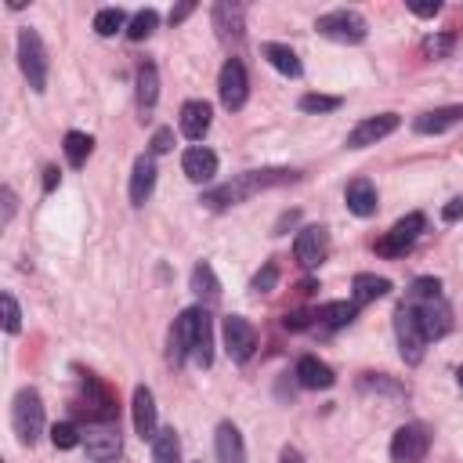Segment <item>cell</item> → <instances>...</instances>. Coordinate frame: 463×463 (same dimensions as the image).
<instances>
[{"instance_id": "e575fe53", "label": "cell", "mask_w": 463, "mask_h": 463, "mask_svg": "<svg viewBox=\"0 0 463 463\" xmlns=\"http://www.w3.org/2000/svg\"><path fill=\"white\" fill-rule=\"evenodd\" d=\"M276 283H279V265H276V261H268V265L254 276V294H272V290H276Z\"/></svg>"}, {"instance_id": "ee69618b", "label": "cell", "mask_w": 463, "mask_h": 463, "mask_svg": "<svg viewBox=\"0 0 463 463\" xmlns=\"http://www.w3.org/2000/svg\"><path fill=\"white\" fill-rule=\"evenodd\" d=\"M192 12H195V5H177V8H174V12H170V23H174V26H177V23H185V19H188V15H192Z\"/></svg>"}, {"instance_id": "836d02e7", "label": "cell", "mask_w": 463, "mask_h": 463, "mask_svg": "<svg viewBox=\"0 0 463 463\" xmlns=\"http://www.w3.org/2000/svg\"><path fill=\"white\" fill-rule=\"evenodd\" d=\"M340 109V98H330V95H304L301 98V113H333Z\"/></svg>"}, {"instance_id": "ffe728a7", "label": "cell", "mask_w": 463, "mask_h": 463, "mask_svg": "<svg viewBox=\"0 0 463 463\" xmlns=\"http://www.w3.org/2000/svg\"><path fill=\"white\" fill-rule=\"evenodd\" d=\"M297 380H301V387H308V391H326V387L337 384L333 369H330L322 359H315V355H304V359L297 362Z\"/></svg>"}, {"instance_id": "bcb514c9", "label": "cell", "mask_w": 463, "mask_h": 463, "mask_svg": "<svg viewBox=\"0 0 463 463\" xmlns=\"http://www.w3.org/2000/svg\"><path fill=\"white\" fill-rule=\"evenodd\" d=\"M279 463H304V456H301L294 445H286V449L279 452Z\"/></svg>"}, {"instance_id": "1f68e13d", "label": "cell", "mask_w": 463, "mask_h": 463, "mask_svg": "<svg viewBox=\"0 0 463 463\" xmlns=\"http://www.w3.org/2000/svg\"><path fill=\"white\" fill-rule=\"evenodd\" d=\"M159 26V15L152 12V8H145V12H138L134 19H131V26H127V37L131 41H145V37H152V30Z\"/></svg>"}, {"instance_id": "4fadbf2b", "label": "cell", "mask_w": 463, "mask_h": 463, "mask_svg": "<svg viewBox=\"0 0 463 463\" xmlns=\"http://www.w3.org/2000/svg\"><path fill=\"white\" fill-rule=\"evenodd\" d=\"M294 254H297L301 268H319V265L326 261V254H330V232H326L322 224L301 228V236H297V243H294Z\"/></svg>"}, {"instance_id": "7a4b0ae2", "label": "cell", "mask_w": 463, "mask_h": 463, "mask_svg": "<svg viewBox=\"0 0 463 463\" xmlns=\"http://www.w3.org/2000/svg\"><path fill=\"white\" fill-rule=\"evenodd\" d=\"M294 177H297L294 170H250V174H243L236 181H228V185L206 192L203 203H210V206H236L240 199H247V195H254L261 188H272V185H286Z\"/></svg>"}, {"instance_id": "b9f144b4", "label": "cell", "mask_w": 463, "mask_h": 463, "mask_svg": "<svg viewBox=\"0 0 463 463\" xmlns=\"http://www.w3.org/2000/svg\"><path fill=\"white\" fill-rule=\"evenodd\" d=\"M0 199H5V224H12V217H15V192L5 185V188H0Z\"/></svg>"}, {"instance_id": "d6986e66", "label": "cell", "mask_w": 463, "mask_h": 463, "mask_svg": "<svg viewBox=\"0 0 463 463\" xmlns=\"http://www.w3.org/2000/svg\"><path fill=\"white\" fill-rule=\"evenodd\" d=\"M152 188H156V163H152V156H138L134 170H131V203L145 206Z\"/></svg>"}, {"instance_id": "484cf974", "label": "cell", "mask_w": 463, "mask_h": 463, "mask_svg": "<svg viewBox=\"0 0 463 463\" xmlns=\"http://www.w3.org/2000/svg\"><path fill=\"white\" fill-rule=\"evenodd\" d=\"M351 290H355V304H369V301H380V297H387V294H391V279L362 272V276H355Z\"/></svg>"}, {"instance_id": "e0dca14e", "label": "cell", "mask_w": 463, "mask_h": 463, "mask_svg": "<svg viewBox=\"0 0 463 463\" xmlns=\"http://www.w3.org/2000/svg\"><path fill=\"white\" fill-rule=\"evenodd\" d=\"M213 449H217V463H247L243 434H240V427H236V423H228V420L217 427Z\"/></svg>"}, {"instance_id": "603a6c76", "label": "cell", "mask_w": 463, "mask_h": 463, "mask_svg": "<svg viewBox=\"0 0 463 463\" xmlns=\"http://www.w3.org/2000/svg\"><path fill=\"white\" fill-rule=\"evenodd\" d=\"M213 26H217L221 41H240L243 37V8L221 0V5H213Z\"/></svg>"}, {"instance_id": "60d3db41", "label": "cell", "mask_w": 463, "mask_h": 463, "mask_svg": "<svg viewBox=\"0 0 463 463\" xmlns=\"http://www.w3.org/2000/svg\"><path fill=\"white\" fill-rule=\"evenodd\" d=\"M409 12L420 15V19H434L441 12V5H438V0H427V5H409Z\"/></svg>"}, {"instance_id": "5b68a950", "label": "cell", "mask_w": 463, "mask_h": 463, "mask_svg": "<svg viewBox=\"0 0 463 463\" xmlns=\"http://www.w3.org/2000/svg\"><path fill=\"white\" fill-rule=\"evenodd\" d=\"M315 30L337 44H362L366 41V19L359 12H348V8H337V12H326L315 19Z\"/></svg>"}, {"instance_id": "d590c367", "label": "cell", "mask_w": 463, "mask_h": 463, "mask_svg": "<svg viewBox=\"0 0 463 463\" xmlns=\"http://www.w3.org/2000/svg\"><path fill=\"white\" fill-rule=\"evenodd\" d=\"M0 304H5V330H8V333H19V330H23V312H19L15 297L5 294V297H0Z\"/></svg>"}, {"instance_id": "ab89813d", "label": "cell", "mask_w": 463, "mask_h": 463, "mask_svg": "<svg viewBox=\"0 0 463 463\" xmlns=\"http://www.w3.org/2000/svg\"><path fill=\"white\" fill-rule=\"evenodd\" d=\"M459 217H463V195H456V199H449V203L441 206V221L452 224V221H459Z\"/></svg>"}, {"instance_id": "6da1fadb", "label": "cell", "mask_w": 463, "mask_h": 463, "mask_svg": "<svg viewBox=\"0 0 463 463\" xmlns=\"http://www.w3.org/2000/svg\"><path fill=\"white\" fill-rule=\"evenodd\" d=\"M185 359L203 369L213 362V330L203 308H185L170 326V366H181Z\"/></svg>"}, {"instance_id": "7402d4cb", "label": "cell", "mask_w": 463, "mask_h": 463, "mask_svg": "<svg viewBox=\"0 0 463 463\" xmlns=\"http://www.w3.org/2000/svg\"><path fill=\"white\" fill-rule=\"evenodd\" d=\"M344 203H348V210L355 217H373L377 213V188H373V181H366V177L351 181L348 192H344Z\"/></svg>"}, {"instance_id": "8d00e7d4", "label": "cell", "mask_w": 463, "mask_h": 463, "mask_svg": "<svg viewBox=\"0 0 463 463\" xmlns=\"http://www.w3.org/2000/svg\"><path fill=\"white\" fill-rule=\"evenodd\" d=\"M452 44H456V41H452L449 33H445V37H427V41H423V51L434 55V59H445V55L452 51Z\"/></svg>"}, {"instance_id": "f1b7e54d", "label": "cell", "mask_w": 463, "mask_h": 463, "mask_svg": "<svg viewBox=\"0 0 463 463\" xmlns=\"http://www.w3.org/2000/svg\"><path fill=\"white\" fill-rule=\"evenodd\" d=\"M91 149H95V138L91 134H84V131H69L66 134V159H69V167H84L87 156H91Z\"/></svg>"}, {"instance_id": "2e32d148", "label": "cell", "mask_w": 463, "mask_h": 463, "mask_svg": "<svg viewBox=\"0 0 463 463\" xmlns=\"http://www.w3.org/2000/svg\"><path fill=\"white\" fill-rule=\"evenodd\" d=\"M131 416H134V431H138V438H156L159 431H156V398H152V391L141 384V387H134V402H131Z\"/></svg>"}, {"instance_id": "9c48e42d", "label": "cell", "mask_w": 463, "mask_h": 463, "mask_svg": "<svg viewBox=\"0 0 463 463\" xmlns=\"http://www.w3.org/2000/svg\"><path fill=\"white\" fill-rule=\"evenodd\" d=\"M80 445L87 449V456L95 463H109V459L120 456V427L113 420H95V423L84 427V441Z\"/></svg>"}, {"instance_id": "8fae6325", "label": "cell", "mask_w": 463, "mask_h": 463, "mask_svg": "<svg viewBox=\"0 0 463 463\" xmlns=\"http://www.w3.org/2000/svg\"><path fill=\"white\" fill-rule=\"evenodd\" d=\"M423 224H427V217H423V213H405V217L387 232V236L377 243V254H384V258H402V254L420 240Z\"/></svg>"}, {"instance_id": "4dcf8cb0", "label": "cell", "mask_w": 463, "mask_h": 463, "mask_svg": "<svg viewBox=\"0 0 463 463\" xmlns=\"http://www.w3.org/2000/svg\"><path fill=\"white\" fill-rule=\"evenodd\" d=\"M123 26H127V12L123 8H102L95 15V33L98 37H116Z\"/></svg>"}, {"instance_id": "3957f363", "label": "cell", "mask_w": 463, "mask_h": 463, "mask_svg": "<svg viewBox=\"0 0 463 463\" xmlns=\"http://www.w3.org/2000/svg\"><path fill=\"white\" fill-rule=\"evenodd\" d=\"M12 427L23 445H37L44 434V398L37 387H23L12 402Z\"/></svg>"}, {"instance_id": "277c9868", "label": "cell", "mask_w": 463, "mask_h": 463, "mask_svg": "<svg viewBox=\"0 0 463 463\" xmlns=\"http://www.w3.org/2000/svg\"><path fill=\"white\" fill-rule=\"evenodd\" d=\"M19 66H23V77L30 80V87L37 95L48 91V51H44V41L37 30H19Z\"/></svg>"}, {"instance_id": "f546056e", "label": "cell", "mask_w": 463, "mask_h": 463, "mask_svg": "<svg viewBox=\"0 0 463 463\" xmlns=\"http://www.w3.org/2000/svg\"><path fill=\"white\" fill-rule=\"evenodd\" d=\"M192 290H195L199 297H206V301H213V297L221 294V283H217V276H213V268H210L206 261H199V265L192 268Z\"/></svg>"}, {"instance_id": "74e56055", "label": "cell", "mask_w": 463, "mask_h": 463, "mask_svg": "<svg viewBox=\"0 0 463 463\" xmlns=\"http://www.w3.org/2000/svg\"><path fill=\"white\" fill-rule=\"evenodd\" d=\"M409 297H441V283L438 279H416Z\"/></svg>"}, {"instance_id": "cb8c5ba5", "label": "cell", "mask_w": 463, "mask_h": 463, "mask_svg": "<svg viewBox=\"0 0 463 463\" xmlns=\"http://www.w3.org/2000/svg\"><path fill=\"white\" fill-rule=\"evenodd\" d=\"M156 102H159V73H156L152 62H141V69H138V109L152 113Z\"/></svg>"}, {"instance_id": "83f0119b", "label": "cell", "mask_w": 463, "mask_h": 463, "mask_svg": "<svg viewBox=\"0 0 463 463\" xmlns=\"http://www.w3.org/2000/svg\"><path fill=\"white\" fill-rule=\"evenodd\" d=\"M355 312H359L355 301H330V304L319 308V322H326L330 330H340V326H348L355 319Z\"/></svg>"}, {"instance_id": "5bb4252c", "label": "cell", "mask_w": 463, "mask_h": 463, "mask_svg": "<svg viewBox=\"0 0 463 463\" xmlns=\"http://www.w3.org/2000/svg\"><path fill=\"white\" fill-rule=\"evenodd\" d=\"M398 123H402V116H398V113H377V116L362 120V123L348 134V149H369V145L384 141L387 134H395V131H398Z\"/></svg>"}, {"instance_id": "f6af8a7d", "label": "cell", "mask_w": 463, "mask_h": 463, "mask_svg": "<svg viewBox=\"0 0 463 463\" xmlns=\"http://www.w3.org/2000/svg\"><path fill=\"white\" fill-rule=\"evenodd\" d=\"M304 326H308V315H304V312L286 315V330H304Z\"/></svg>"}, {"instance_id": "7c38bea8", "label": "cell", "mask_w": 463, "mask_h": 463, "mask_svg": "<svg viewBox=\"0 0 463 463\" xmlns=\"http://www.w3.org/2000/svg\"><path fill=\"white\" fill-rule=\"evenodd\" d=\"M258 348V330L243 315H228L224 319V351L232 362H247Z\"/></svg>"}, {"instance_id": "52a82bcc", "label": "cell", "mask_w": 463, "mask_h": 463, "mask_svg": "<svg viewBox=\"0 0 463 463\" xmlns=\"http://www.w3.org/2000/svg\"><path fill=\"white\" fill-rule=\"evenodd\" d=\"M217 95H221V105L228 113H240L247 105V95H250V80H247V66L240 59H228L221 66V77H217Z\"/></svg>"}, {"instance_id": "f35d334b", "label": "cell", "mask_w": 463, "mask_h": 463, "mask_svg": "<svg viewBox=\"0 0 463 463\" xmlns=\"http://www.w3.org/2000/svg\"><path fill=\"white\" fill-rule=\"evenodd\" d=\"M174 149V131L170 127H159L156 134H152V152L159 156V152H170Z\"/></svg>"}, {"instance_id": "7bdbcfd3", "label": "cell", "mask_w": 463, "mask_h": 463, "mask_svg": "<svg viewBox=\"0 0 463 463\" xmlns=\"http://www.w3.org/2000/svg\"><path fill=\"white\" fill-rule=\"evenodd\" d=\"M59 181H62L59 167H48V170H44V192H55V188H59Z\"/></svg>"}, {"instance_id": "ac0fdd59", "label": "cell", "mask_w": 463, "mask_h": 463, "mask_svg": "<svg viewBox=\"0 0 463 463\" xmlns=\"http://www.w3.org/2000/svg\"><path fill=\"white\" fill-rule=\"evenodd\" d=\"M456 123H463V105H445V109H431V113L416 116L413 120V131L416 134H445Z\"/></svg>"}, {"instance_id": "44dd1931", "label": "cell", "mask_w": 463, "mask_h": 463, "mask_svg": "<svg viewBox=\"0 0 463 463\" xmlns=\"http://www.w3.org/2000/svg\"><path fill=\"white\" fill-rule=\"evenodd\" d=\"M210 105L206 102H185L181 105V134L188 141H203V134L210 131Z\"/></svg>"}, {"instance_id": "ba28073f", "label": "cell", "mask_w": 463, "mask_h": 463, "mask_svg": "<svg viewBox=\"0 0 463 463\" xmlns=\"http://www.w3.org/2000/svg\"><path fill=\"white\" fill-rule=\"evenodd\" d=\"M395 337H398L402 359H405L409 366H416V362L423 359L427 337H423V330H420V322H416V312H413L409 304H402V308L395 312Z\"/></svg>"}, {"instance_id": "30bf717a", "label": "cell", "mask_w": 463, "mask_h": 463, "mask_svg": "<svg viewBox=\"0 0 463 463\" xmlns=\"http://www.w3.org/2000/svg\"><path fill=\"white\" fill-rule=\"evenodd\" d=\"M431 449V431L423 423H405L391 438V459L395 463H423Z\"/></svg>"}, {"instance_id": "9a60e30c", "label": "cell", "mask_w": 463, "mask_h": 463, "mask_svg": "<svg viewBox=\"0 0 463 463\" xmlns=\"http://www.w3.org/2000/svg\"><path fill=\"white\" fill-rule=\"evenodd\" d=\"M181 170H185L188 181L206 185V181H213V174H217V156H213L210 149H203V145H192V149H185V156H181Z\"/></svg>"}, {"instance_id": "4316f807", "label": "cell", "mask_w": 463, "mask_h": 463, "mask_svg": "<svg viewBox=\"0 0 463 463\" xmlns=\"http://www.w3.org/2000/svg\"><path fill=\"white\" fill-rule=\"evenodd\" d=\"M152 463H181V438L174 427H163L152 438Z\"/></svg>"}, {"instance_id": "7dc6e473", "label": "cell", "mask_w": 463, "mask_h": 463, "mask_svg": "<svg viewBox=\"0 0 463 463\" xmlns=\"http://www.w3.org/2000/svg\"><path fill=\"white\" fill-rule=\"evenodd\" d=\"M456 380H459V387H463V366H459V369H456Z\"/></svg>"}, {"instance_id": "d6a6232c", "label": "cell", "mask_w": 463, "mask_h": 463, "mask_svg": "<svg viewBox=\"0 0 463 463\" xmlns=\"http://www.w3.org/2000/svg\"><path fill=\"white\" fill-rule=\"evenodd\" d=\"M51 441H55V449H77L84 441V431L77 423H55L51 427Z\"/></svg>"}, {"instance_id": "d4e9b609", "label": "cell", "mask_w": 463, "mask_h": 463, "mask_svg": "<svg viewBox=\"0 0 463 463\" xmlns=\"http://www.w3.org/2000/svg\"><path fill=\"white\" fill-rule=\"evenodd\" d=\"M261 55L272 62V69H279L283 77H301L304 73V66H301V59H297V51L294 48H286V44H265L261 48Z\"/></svg>"}, {"instance_id": "8992f818", "label": "cell", "mask_w": 463, "mask_h": 463, "mask_svg": "<svg viewBox=\"0 0 463 463\" xmlns=\"http://www.w3.org/2000/svg\"><path fill=\"white\" fill-rule=\"evenodd\" d=\"M405 304L416 312V322L427 340H441L452 330V308L445 304V297H409Z\"/></svg>"}]
</instances>
